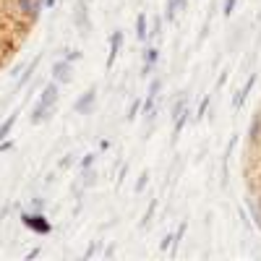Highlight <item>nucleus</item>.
<instances>
[{"label": "nucleus", "mask_w": 261, "mask_h": 261, "mask_svg": "<svg viewBox=\"0 0 261 261\" xmlns=\"http://www.w3.org/2000/svg\"><path fill=\"white\" fill-rule=\"evenodd\" d=\"M21 220H24V225L29 227V230H34V232H50V222L45 220V217L42 214H29V212H24L21 214Z\"/></svg>", "instance_id": "obj_1"}, {"label": "nucleus", "mask_w": 261, "mask_h": 261, "mask_svg": "<svg viewBox=\"0 0 261 261\" xmlns=\"http://www.w3.org/2000/svg\"><path fill=\"white\" fill-rule=\"evenodd\" d=\"M73 24H76V29L81 32V34H86L89 32V8H86V0H79L76 3V13H73Z\"/></svg>", "instance_id": "obj_2"}, {"label": "nucleus", "mask_w": 261, "mask_h": 261, "mask_svg": "<svg viewBox=\"0 0 261 261\" xmlns=\"http://www.w3.org/2000/svg\"><path fill=\"white\" fill-rule=\"evenodd\" d=\"M71 73H73V63L65 60V58L53 65V79H55L58 84H68V81H71Z\"/></svg>", "instance_id": "obj_3"}, {"label": "nucleus", "mask_w": 261, "mask_h": 261, "mask_svg": "<svg viewBox=\"0 0 261 261\" xmlns=\"http://www.w3.org/2000/svg\"><path fill=\"white\" fill-rule=\"evenodd\" d=\"M94 99H97V86H92V89H86L79 99H76V105H73V110L79 113V115H86L92 110V105H94Z\"/></svg>", "instance_id": "obj_4"}, {"label": "nucleus", "mask_w": 261, "mask_h": 261, "mask_svg": "<svg viewBox=\"0 0 261 261\" xmlns=\"http://www.w3.org/2000/svg\"><path fill=\"white\" fill-rule=\"evenodd\" d=\"M58 92H60V84L53 79L45 89H42V97H39V102L42 105H47V107H55V102H58Z\"/></svg>", "instance_id": "obj_5"}, {"label": "nucleus", "mask_w": 261, "mask_h": 261, "mask_svg": "<svg viewBox=\"0 0 261 261\" xmlns=\"http://www.w3.org/2000/svg\"><path fill=\"white\" fill-rule=\"evenodd\" d=\"M120 45H123V32H113L110 37V55H107V68H113V63L120 53Z\"/></svg>", "instance_id": "obj_6"}, {"label": "nucleus", "mask_w": 261, "mask_h": 261, "mask_svg": "<svg viewBox=\"0 0 261 261\" xmlns=\"http://www.w3.org/2000/svg\"><path fill=\"white\" fill-rule=\"evenodd\" d=\"M253 84H256V76H248V81L243 84V89H241V92H238V97L232 99V107H235V110H241V107H243V102H246V97H248V92L253 89Z\"/></svg>", "instance_id": "obj_7"}, {"label": "nucleus", "mask_w": 261, "mask_h": 261, "mask_svg": "<svg viewBox=\"0 0 261 261\" xmlns=\"http://www.w3.org/2000/svg\"><path fill=\"white\" fill-rule=\"evenodd\" d=\"M136 37H139V39H146V37H149V27H146V13H139V18H136Z\"/></svg>", "instance_id": "obj_8"}, {"label": "nucleus", "mask_w": 261, "mask_h": 261, "mask_svg": "<svg viewBox=\"0 0 261 261\" xmlns=\"http://www.w3.org/2000/svg\"><path fill=\"white\" fill-rule=\"evenodd\" d=\"M16 120H18V113H13V115H8V120L0 125V139H6V136H11V130H13V125H16Z\"/></svg>", "instance_id": "obj_9"}, {"label": "nucleus", "mask_w": 261, "mask_h": 261, "mask_svg": "<svg viewBox=\"0 0 261 261\" xmlns=\"http://www.w3.org/2000/svg\"><path fill=\"white\" fill-rule=\"evenodd\" d=\"M37 65H39V58H34V60H32V63L27 65V71H24V76L18 79V86H24V84H27V81H29V79L34 76V68H37Z\"/></svg>", "instance_id": "obj_10"}, {"label": "nucleus", "mask_w": 261, "mask_h": 261, "mask_svg": "<svg viewBox=\"0 0 261 261\" xmlns=\"http://www.w3.org/2000/svg\"><path fill=\"white\" fill-rule=\"evenodd\" d=\"M183 6H186V0H170V3H167V18L172 21V18H175V13H178Z\"/></svg>", "instance_id": "obj_11"}, {"label": "nucleus", "mask_w": 261, "mask_h": 261, "mask_svg": "<svg viewBox=\"0 0 261 261\" xmlns=\"http://www.w3.org/2000/svg\"><path fill=\"white\" fill-rule=\"evenodd\" d=\"M157 60H160V50L157 47H149L146 55H144V65H154Z\"/></svg>", "instance_id": "obj_12"}, {"label": "nucleus", "mask_w": 261, "mask_h": 261, "mask_svg": "<svg viewBox=\"0 0 261 261\" xmlns=\"http://www.w3.org/2000/svg\"><path fill=\"white\" fill-rule=\"evenodd\" d=\"M160 92H162V79H154L151 86H149V97H157Z\"/></svg>", "instance_id": "obj_13"}, {"label": "nucleus", "mask_w": 261, "mask_h": 261, "mask_svg": "<svg viewBox=\"0 0 261 261\" xmlns=\"http://www.w3.org/2000/svg\"><path fill=\"white\" fill-rule=\"evenodd\" d=\"M139 110H141V102L136 99L134 105H130V107H128V113H125V118H128V120H134V118L139 115Z\"/></svg>", "instance_id": "obj_14"}, {"label": "nucleus", "mask_w": 261, "mask_h": 261, "mask_svg": "<svg viewBox=\"0 0 261 261\" xmlns=\"http://www.w3.org/2000/svg\"><path fill=\"white\" fill-rule=\"evenodd\" d=\"M146 183H149V172H141V178L136 180V193H144Z\"/></svg>", "instance_id": "obj_15"}, {"label": "nucleus", "mask_w": 261, "mask_h": 261, "mask_svg": "<svg viewBox=\"0 0 261 261\" xmlns=\"http://www.w3.org/2000/svg\"><path fill=\"white\" fill-rule=\"evenodd\" d=\"M162 34V18H154V24H151V37H160Z\"/></svg>", "instance_id": "obj_16"}, {"label": "nucleus", "mask_w": 261, "mask_h": 261, "mask_svg": "<svg viewBox=\"0 0 261 261\" xmlns=\"http://www.w3.org/2000/svg\"><path fill=\"white\" fill-rule=\"evenodd\" d=\"M94 165V154H86L84 160H81V170H89Z\"/></svg>", "instance_id": "obj_17"}, {"label": "nucleus", "mask_w": 261, "mask_h": 261, "mask_svg": "<svg viewBox=\"0 0 261 261\" xmlns=\"http://www.w3.org/2000/svg\"><path fill=\"white\" fill-rule=\"evenodd\" d=\"M232 8H235V0H225V6H222V13H225V16H230V13H232Z\"/></svg>", "instance_id": "obj_18"}, {"label": "nucleus", "mask_w": 261, "mask_h": 261, "mask_svg": "<svg viewBox=\"0 0 261 261\" xmlns=\"http://www.w3.org/2000/svg\"><path fill=\"white\" fill-rule=\"evenodd\" d=\"M81 55H84V53H79V50H71L68 55H65V60H71V63H76V60H81Z\"/></svg>", "instance_id": "obj_19"}, {"label": "nucleus", "mask_w": 261, "mask_h": 261, "mask_svg": "<svg viewBox=\"0 0 261 261\" xmlns=\"http://www.w3.org/2000/svg\"><path fill=\"white\" fill-rule=\"evenodd\" d=\"M71 165H73V157L68 154V157H63V160H60V165H58V167H60V170H65V167H71Z\"/></svg>", "instance_id": "obj_20"}, {"label": "nucleus", "mask_w": 261, "mask_h": 261, "mask_svg": "<svg viewBox=\"0 0 261 261\" xmlns=\"http://www.w3.org/2000/svg\"><path fill=\"white\" fill-rule=\"evenodd\" d=\"M225 84H227V71H225V73L220 76V81H217V89H222V86H225Z\"/></svg>", "instance_id": "obj_21"}, {"label": "nucleus", "mask_w": 261, "mask_h": 261, "mask_svg": "<svg viewBox=\"0 0 261 261\" xmlns=\"http://www.w3.org/2000/svg\"><path fill=\"white\" fill-rule=\"evenodd\" d=\"M206 107H209V97L201 102V107H199V115H204V113H206Z\"/></svg>", "instance_id": "obj_22"}, {"label": "nucleus", "mask_w": 261, "mask_h": 261, "mask_svg": "<svg viewBox=\"0 0 261 261\" xmlns=\"http://www.w3.org/2000/svg\"><path fill=\"white\" fill-rule=\"evenodd\" d=\"M45 6L47 8H55V0H45Z\"/></svg>", "instance_id": "obj_23"}]
</instances>
